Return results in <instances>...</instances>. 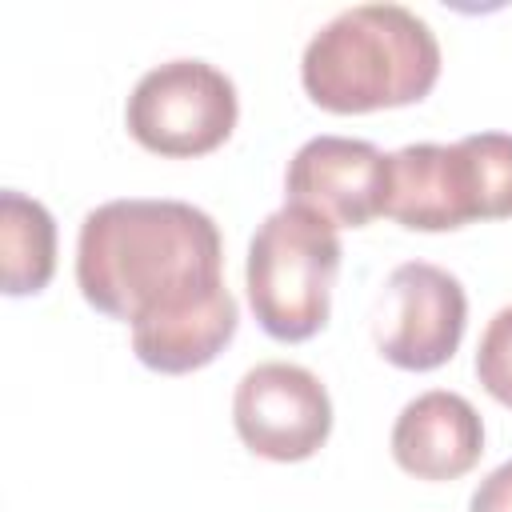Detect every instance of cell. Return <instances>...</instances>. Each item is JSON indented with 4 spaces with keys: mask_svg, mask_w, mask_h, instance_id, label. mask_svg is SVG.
I'll return each instance as SVG.
<instances>
[{
    "mask_svg": "<svg viewBox=\"0 0 512 512\" xmlns=\"http://www.w3.org/2000/svg\"><path fill=\"white\" fill-rule=\"evenodd\" d=\"M80 296L128 328L208 300L224 288L216 220L188 200L124 196L96 204L76 236Z\"/></svg>",
    "mask_w": 512,
    "mask_h": 512,
    "instance_id": "obj_1",
    "label": "cell"
},
{
    "mask_svg": "<svg viewBox=\"0 0 512 512\" xmlns=\"http://www.w3.org/2000/svg\"><path fill=\"white\" fill-rule=\"evenodd\" d=\"M440 80V40L404 4H352L312 32L300 56L308 100L336 116L420 104Z\"/></svg>",
    "mask_w": 512,
    "mask_h": 512,
    "instance_id": "obj_2",
    "label": "cell"
},
{
    "mask_svg": "<svg viewBox=\"0 0 512 512\" xmlns=\"http://www.w3.org/2000/svg\"><path fill=\"white\" fill-rule=\"evenodd\" d=\"M384 216L408 232H456L512 216V132L404 144L388 156Z\"/></svg>",
    "mask_w": 512,
    "mask_h": 512,
    "instance_id": "obj_3",
    "label": "cell"
},
{
    "mask_svg": "<svg viewBox=\"0 0 512 512\" xmlns=\"http://www.w3.org/2000/svg\"><path fill=\"white\" fill-rule=\"evenodd\" d=\"M340 236L308 208L284 204L260 220L248 240L244 288L256 324L280 340H312L332 312V288L340 276Z\"/></svg>",
    "mask_w": 512,
    "mask_h": 512,
    "instance_id": "obj_4",
    "label": "cell"
},
{
    "mask_svg": "<svg viewBox=\"0 0 512 512\" xmlns=\"http://www.w3.org/2000/svg\"><path fill=\"white\" fill-rule=\"evenodd\" d=\"M236 116L240 96L232 76L196 56H176L148 68L124 104L128 136L140 148L172 160L216 152L232 136Z\"/></svg>",
    "mask_w": 512,
    "mask_h": 512,
    "instance_id": "obj_5",
    "label": "cell"
},
{
    "mask_svg": "<svg viewBox=\"0 0 512 512\" xmlns=\"http://www.w3.org/2000/svg\"><path fill=\"white\" fill-rule=\"evenodd\" d=\"M468 296L464 284L428 260H404L388 272L376 300L372 340L392 368L432 372L448 364L464 340Z\"/></svg>",
    "mask_w": 512,
    "mask_h": 512,
    "instance_id": "obj_6",
    "label": "cell"
},
{
    "mask_svg": "<svg viewBox=\"0 0 512 512\" xmlns=\"http://www.w3.org/2000/svg\"><path fill=\"white\" fill-rule=\"evenodd\" d=\"M232 424L248 452L296 464L324 448L332 432V396L304 364L264 360L232 392Z\"/></svg>",
    "mask_w": 512,
    "mask_h": 512,
    "instance_id": "obj_7",
    "label": "cell"
},
{
    "mask_svg": "<svg viewBox=\"0 0 512 512\" xmlns=\"http://www.w3.org/2000/svg\"><path fill=\"white\" fill-rule=\"evenodd\" d=\"M388 156L372 140L312 136L284 172V204L308 208L332 228H364L384 216Z\"/></svg>",
    "mask_w": 512,
    "mask_h": 512,
    "instance_id": "obj_8",
    "label": "cell"
},
{
    "mask_svg": "<svg viewBox=\"0 0 512 512\" xmlns=\"http://www.w3.org/2000/svg\"><path fill=\"white\" fill-rule=\"evenodd\" d=\"M392 460L428 484L460 480L484 452V420L460 392L432 388L408 400L392 424Z\"/></svg>",
    "mask_w": 512,
    "mask_h": 512,
    "instance_id": "obj_9",
    "label": "cell"
},
{
    "mask_svg": "<svg viewBox=\"0 0 512 512\" xmlns=\"http://www.w3.org/2000/svg\"><path fill=\"white\" fill-rule=\"evenodd\" d=\"M236 324H240V304L224 284L192 308L132 324V352L144 368L160 376H184L212 364L232 344Z\"/></svg>",
    "mask_w": 512,
    "mask_h": 512,
    "instance_id": "obj_10",
    "label": "cell"
},
{
    "mask_svg": "<svg viewBox=\"0 0 512 512\" xmlns=\"http://www.w3.org/2000/svg\"><path fill=\"white\" fill-rule=\"evenodd\" d=\"M56 272V220L16 188L0 192V284L8 296H36Z\"/></svg>",
    "mask_w": 512,
    "mask_h": 512,
    "instance_id": "obj_11",
    "label": "cell"
},
{
    "mask_svg": "<svg viewBox=\"0 0 512 512\" xmlns=\"http://www.w3.org/2000/svg\"><path fill=\"white\" fill-rule=\"evenodd\" d=\"M476 380L496 404L512 408V304H504L480 332Z\"/></svg>",
    "mask_w": 512,
    "mask_h": 512,
    "instance_id": "obj_12",
    "label": "cell"
},
{
    "mask_svg": "<svg viewBox=\"0 0 512 512\" xmlns=\"http://www.w3.org/2000/svg\"><path fill=\"white\" fill-rule=\"evenodd\" d=\"M468 512H512V460H504L476 484Z\"/></svg>",
    "mask_w": 512,
    "mask_h": 512,
    "instance_id": "obj_13",
    "label": "cell"
}]
</instances>
